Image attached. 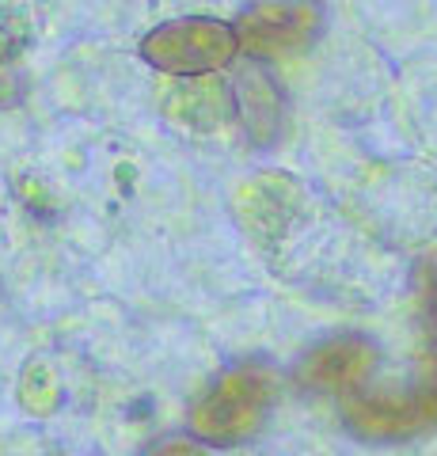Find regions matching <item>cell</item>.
<instances>
[{"label":"cell","instance_id":"6da1fadb","mask_svg":"<svg viewBox=\"0 0 437 456\" xmlns=\"http://www.w3.org/2000/svg\"><path fill=\"white\" fill-rule=\"evenodd\" d=\"M278 403V373L271 365L244 362L214 380L190 415V434L206 445L229 449L255 437Z\"/></svg>","mask_w":437,"mask_h":456},{"label":"cell","instance_id":"7a4b0ae2","mask_svg":"<svg viewBox=\"0 0 437 456\" xmlns=\"http://www.w3.org/2000/svg\"><path fill=\"white\" fill-rule=\"evenodd\" d=\"M236 31L224 20L190 16L160 23L141 38V57L172 77H206L236 57Z\"/></svg>","mask_w":437,"mask_h":456},{"label":"cell","instance_id":"3957f363","mask_svg":"<svg viewBox=\"0 0 437 456\" xmlns=\"http://www.w3.org/2000/svg\"><path fill=\"white\" fill-rule=\"evenodd\" d=\"M232 31L236 46L251 57H297L320 38L323 8L316 0H259Z\"/></svg>","mask_w":437,"mask_h":456},{"label":"cell","instance_id":"277c9868","mask_svg":"<svg viewBox=\"0 0 437 456\" xmlns=\"http://www.w3.org/2000/svg\"><path fill=\"white\" fill-rule=\"evenodd\" d=\"M376 369V346L361 335H335L308 350L301 362V384L312 392L346 395L358 392Z\"/></svg>","mask_w":437,"mask_h":456},{"label":"cell","instance_id":"5b68a950","mask_svg":"<svg viewBox=\"0 0 437 456\" xmlns=\"http://www.w3.org/2000/svg\"><path fill=\"white\" fill-rule=\"evenodd\" d=\"M350 430L361 434L365 441H403L422 434L426 426L437 422V395H373V399H350L346 403Z\"/></svg>","mask_w":437,"mask_h":456},{"label":"cell","instance_id":"8992f818","mask_svg":"<svg viewBox=\"0 0 437 456\" xmlns=\"http://www.w3.org/2000/svg\"><path fill=\"white\" fill-rule=\"evenodd\" d=\"M232 88L221 77H187V84L167 95V118L187 126L194 134H209L232 118Z\"/></svg>","mask_w":437,"mask_h":456},{"label":"cell","instance_id":"52a82bcc","mask_svg":"<svg viewBox=\"0 0 437 456\" xmlns=\"http://www.w3.org/2000/svg\"><path fill=\"white\" fill-rule=\"evenodd\" d=\"M232 99L244 107V122H247L251 137H255L259 145H263V141H271V137H266V126H263V114H271V122H278L281 99L274 92V84L266 80V73L259 77L255 69H244L239 80H236V88H232Z\"/></svg>","mask_w":437,"mask_h":456},{"label":"cell","instance_id":"ba28073f","mask_svg":"<svg viewBox=\"0 0 437 456\" xmlns=\"http://www.w3.org/2000/svg\"><path fill=\"white\" fill-rule=\"evenodd\" d=\"M35 38V16L27 0H0V61H12Z\"/></svg>","mask_w":437,"mask_h":456},{"label":"cell","instance_id":"9c48e42d","mask_svg":"<svg viewBox=\"0 0 437 456\" xmlns=\"http://www.w3.org/2000/svg\"><path fill=\"white\" fill-rule=\"evenodd\" d=\"M415 281H418V308H422V323L426 331L437 338V251L426 255L415 270Z\"/></svg>","mask_w":437,"mask_h":456},{"label":"cell","instance_id":"30bf717a","mask_svg":"<svg viewBox=\"0 0 437 456\" xmlns=\"http://www.w3.org/2000/svg\"><path fill=\"white\" fill-rule=\"evenodd\" d=\"M149 456H202V452H198V445H194V441L172 437V441H160V445L152 449Z\"/></svg>","mask_w":437,"mask_h":456}]
</instances>
